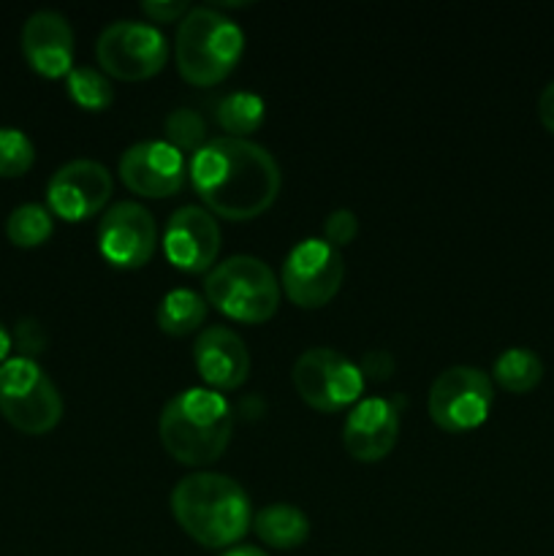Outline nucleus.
<instances>
[{"mask_svg":"<svg viewBox=\"0 0 554 556\" xmlns=\"http://www.w3.org/2000/svg\"><path fill=\"white\" fill-rule=\"evenodd\" d=\"M223 556H269V554L261 552V548L255 546H231Z\"/></svg>","mask_w":554,"mask_h":556,"instance_id":"obj_32","label":"nucleus"},{"mask_svg":"<svg viewBox=\"0 0 554 556\" xmlns=\"http://www.w3.org/2000/svg\"><path fill=\"white\" fill-rule=\"evenodd\" d=\"M188 177L206 210L226 220H250L275 204L280 166L266 147L250 139H210L190 157Z\"/></svg>","mask_w":554,"mask_h":556,"instance_id":"obj_1","label":"nucleus"},{"mask_svg":"<svg viewBox=\"0 0 554 556\" xmlns=\"http://www.w3.org/2000/svg\"><path fill=\"white\" fill-rule=\"evenodd\" d=\"M280 282L255 255H231L204 275V299L239 324H264L280 307Z\"/></svg>","mask_w":554,"mask_h":556,"instance_id":"obj_5","label":"nucleus"},{"mask_svg":"<svg viewBox=\"0 0 554 556\" xmlns=\"http://www.w3.org/2000/svg\"><path fill=\"white\" fill-rule=\"evenodd\" d=\"M242 49V27L215 5H193L179 20L174 60L190 85L212 87L226 79L237 68Z\"/></svg>","mask_w":554,"mask_h":556,"instance_id":"obj_4","label":"nucleus"},{"mask_svg":"<svg viewBox=\"0 0 554 556\" xmlns=\"http://www.w3.org/2000/svg\"><path fill=\"white\" fill-rule=\"evenodd\" d=\"M36 163V144L30 136L11 125H0V177H22Z\"/></svg>","mask_w":554,"mask_h":556,"instance_id":"obj_25","label":"nucleus"},{"mask_svg":"<svg viewBox=\"0 0 554 556\" xmlns=\"http://www.w3.org/2000/svg\"><path fill=\"white\" fill-rule=\"evenodd\" d=\"M188 157L166 139L136 141L123 152L117 174L125 188L147 199H166L182 190L188 179Z\"/></svg>","mask_w":554,"mask_h":556,"instance_id":"obj_12","label":"nucleus"},{"mask_svg":"<svg viewBox=\"0 0 554 556\" xmlns=\"http://www.w3.org/2000/svg\"><path fill=\"white\" fill-rule=\"evenodd\" d=\"M206 313H210V302L201 293L190 291V288H174V291L163 293L155 318L163 334L188 337L204 326Z\"/></svg>","mask_w":554,"mask_h":556,"instance_id":"obj_19","label":"nucleus"},{"mask_svg":"<svg viewBox=\"0 0 554 556\" xmlns=\"http://www.w3.org/2000/svg\"><path fill=\"white\" fill-rule=\"evenodd\" d=\"M141 11L155 22H179L190 11V3L185 0H144L141 3Z\"/></svg>","mask_w":554,"mask_h":556,"instance_id":"obj_28","label":"nucleus"},{"mask_svg":"<svg viewBox=\"0 0 554 556\" xmlns=\"http://www.w3.org/2000/svg\"><path fill=\"white\" fill-rule=\"evenodd\" d=\"M11 348H14V340H11V331L5 329L3 324H0V364H3L5 358H9Z\"/></svg>","mask_w":554,"mask_h":556,"instance_id":"obj_31","label":"nucleus"},{"mask_svg":"<svg viewBox=\"0 0 554 556\" xmlns=\"http://www.w3.org/2000/svg\"><path fill=\"white\" fill-rule=\"evenodd\" d=\"M358 369H362L364 380H367V378L386 380L391 372H394V356H391L389 351H367L362 356V364H358Z\"/></svg>","mask_w":554,"mask_h":556,"instance_id":"obj_29","label":"nucleus"},{"mask_svg":"<svg viewBox=\"0 0 554 556\" xmlns=\"http://www.w3.org/2000/svg\"><path fill=\"white\" fill-rule=\"evenodd\" d=\"M158 248V226L152 212L139 201H117L98 223V250L117 269H141Z\"/></svg>","mask_w":554,"mask_h":556,"instance_id":"obj_11","label":"nucleus"},{"mask_svg":"<svg viewBox=\"0 0 554 556\" xmlns=\"http://www.w3.org/2000/svg\"><path fill=\"white\" fill-rule=\"evenodd\" d=\"M163 128H166V141L172 147H177L182 155H196L201 147L206 144V123L196 109L179 106L174 112L166 114L163 119Z\"/></svg>","mask_w":554,"mask_h":556,"instance_id":"obj_24","label":"nucleus"},{"mask_svg":"<svg viewBox=\"0 0 554 556\" xmlns=\"http://www.w3.org/2000/svg\"><path fill=\"white\" fill-rule=\"evenodd\" d=\"M161 242L168 264L190 275H206L221 253V226L206 206L185 204L168 217Z\"/></svg>","mask_w":554,"mask_h":556,"instance_id":"obj_14","label":"nucleus"},{"mask_svg":"<svg viewBox=\"0 0 554 556\" xmlns=\"http://www.w3.org/2000/svg\"><path fill=\"white\" fill-rule=\"evenodd\" d=\"M112 195V174L103 163L76 157L60 166L47 185V204L54 217L68 223L98 215Z\"/></svg>","mask_w":554,"mask_h":556,"instance_id":"obj_13","label":"nucleus"},{"mask_svg":"<svg viewBox=\"0 0 554 556\" xmlns=\"http://www.w3.org/2000/svg\"><path fill=\"white\" fill-rule=\"evenodd\" d=\"M0 413L20 432L47 434L63 418V396L36 358H5L0 364Z\"/></svg>","mask_w":554,"mask_h":556,"instance_id":"obj_6","label":"nucleus"},{"mask_svg":"<svg viewBox=\"0 0 554 556\" xmlns=\"http://www.w3.org/2000/svg\"><path fill=\"white\" fill-rule=\"evenodd\" d=\"M193 364L212 391H234L250 378V353L228 326H206L193 342Z\"/></svg>","mask_w":554,"mask_h":556,"instance_id":"obj_16","label":"nucleus"},{"mask_svg":"<svg viewBox=\"0 0 554 556\" xmlns=\"http://www.w3.org/2000/svg\"><path fill=\"white\" fill-rule=\"evenodd\" d=\"M345 280L342 253L320 237H307L288 250L280 269V288L293 304L318 309L340 293Z\"/></svg>","mask_w":554,"mask_h":556,"instance_id":"obj_10","label":"nucleus"},{"mask_svg":"<svg viewBox=\"0 0 554 556\" xmlns=\"http://www.w3.org/2000/svg\"><path fill=\"white\" fill-rule=\"evenodd\" d=\"M264 98L248 90L228 92L226 98H221V103L215 109L217 125L231 139H250L261 128V123H264Z\"/></svg>","mask_w":554,"mask_h":556,"instance_id":"obj_21","label":"nucleus"},{"mask_svg":"<svg viewBox=\"0 0 554 556\" xmlns=\"http://www.w3.org/2000/svg\"><path fill=\"white\" fill-rule=\"evenodd\" d=\"M358 233V217L351 210H335L324 220V239L337 250L351 244Z\"/></svg>","mask_w":554,"mask_h":556,"instance_id":"obj_26","label":"nucleus"},{"mask_svg":"<svg viewBox=\"0 0 554 556\" xmlns=\"http://www.w3.org/2000/svg\"><path fill=\"white\" fill-rule=\"evenodd\" d=\"M492 378L500 389L511 394H530L543 378V362L530 348H505L494 358Z\"/></svg>","mask_w":554,"mask_h":556,"instance_id":"obj_20","label":"nucleus"},{"mask_svg":"<svg viewBox=\"0 0 554 556\" xmlns=\"http://www.w3.org/2000/svg\"><path fill=\"white\" fill-rule=\"evenodd\" d=\"M98 65L106 76L141 81L155 76L168 60V38L152 22H109L96 41Z\"/></svg>","mask_w":554,"mask_h":556,"instance_id":"obj_8","label":"nucleus"},{"mask_svg":"<svg viewBox=\"0 0 554 556\" xmlns=\"http://www.w3.org/2000/svg\"><path fill=\"white\" fill-rule=\"evenodd\" d=\"M492 402V378L470 364H454V367L443 369L429 386L427 410L443 432L462 434L487 421Z\"/></svg>","mask_w":554,"mask_h":556,"instance_id":"obj_7","label":"nucleus"},{"mask_svg":"<svg viewBox=\"0 0 554 556\" xmlns=\"http://www.w3.org/2000/svg\"><path fill=\"white\" fill-rule=\"evenodd\" d=\"M65 87H68L71 101L87 112H103L114 101L112 79L96 65H74L65 76Z\"/></svg>","mask_w":554,"mask_h":556,"instance_id":"obj_22","label":"nucleus"},{"mask_svg":"<svg viewBox=\"0 0 554 556\" xmlns=\"http://www.w3.org/2000/svg\"><path fill=\"white\" fill-rule=\"evenodd\" d=\"M400 438V407L386 396H362L342 424V448L356 462H380Z\"/></svg>","mask_w":554,"mask_h":556,"instance_id":"obj_15","label":"nucleus"},{"mask_svg":"<svg viewBox=\"0 0 554 556\" xmlns=\"http://www.w3.org/2000/svg\"><path fill=\"white\" fill-rule=\"evenodd\" d=\"M168 456L188 467H206L226 454L234 434V413L221 391L193 386L163 405L158 421Z\"/></svg>","mask_w":554,"mask_h":556,"instance_id":"obj_3","label":"nucleus"},{"mask_svg":"<svg viewBox=\"0 0 554 556\" xmlns=\"http://www.w3.org/2000/svg\"><path fill=\"white\" fill-rule=\"evenodd\" d=\"M253 530L261 543L277 552L299 548L310 535V519L304 510L288 503H269L253 514Z\"/></svg>","mask_w":554,"mask_h":556,"instance_id":"obj_18","label":"nucleus"},{"mask_svg":"<svg viewBox=\"0 0 554 556\" xmlns=\"http://www.w3.org/2000/svg\"><path fill=\"white\" fill-rule=\"evenodd\" d=\"M538 119L549 134H554V81H549L538 96Z\"/></svg>","mask_w":554,"mask_h":556,"instance_id":"obj_30","label":"nucleus"},{"mask_svg":"<svg viewBox=\"0 0 554 556\" xmlns=\"http://www.w3.org/2000/svg\"><path fill=\"white\" fill-rule=\"evenodd\" d=\"M54 231V215L49 212V206L36 204V201H27L20 204L5 220V237L11 239V244L16 248H38V244L47 242Z\"/></svg>","mask_w":554,"mask_h":556,"instance_id":"obj_23","label":"nucleus"},{"mask_svg":"<svg viewBox=\"0 0 554 556\" xmlns=\"http://www.w3.org/2000/svg\"><path fill=\"white\" fill-rule=\"evenodd\" d=\"M11 340H14V345L22 351L20 356L36 358L38 353L47 348V331H43V326L38 324L36 318H25V320H20V324H16Z\"/></svg>","mask_w":554,"mask_h":556,"instance_id":"obj_27","label":"nucleus"},{"mask_svg":"<svg viewBox=\"0 0 554 556\" xmlns=\"http://www.w3.org/2000/svg\"><path fill=\"white\" fill-rule=\"evenodd\" d=\"M22 52L27 65L47 79L68 76L74 68V30L60 11H33L22 25Z\"/></svg>","mask_w":554,"mask_h":556,"instance_id":"obj_17","label":"nucleus"},{"mask_svg":"<svg viewBox=\"0 0 554 556\" xmlns=\"http://www.w3.org/2000/svg\"><path fill=\"white\" fill-rule=\"evenodd\" d=\"M172 514L204 548H231L253 527L248 492L234 478L210 470L179 478L172 492Z\"/></svg>","mask_w":554,"mask_h":556,"instance_id":"obj_2","label":"nucleus"},{"mask_svg":"<svg viewBox=\"0 0 554 556\" xmlns=\"http://www.w3.org/2000/svg\"><path fill=\"white\" fill-rule=\"evenodd\" d=\"M293 389L313 410L337 413L362 400L364 375L335 348H307L293 364Z\"/></svg>","mask_w":554,"mask_h":556,"instance_id":"obj_9","label":"nucleus"}]
</instances>
